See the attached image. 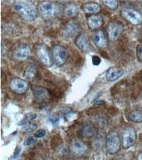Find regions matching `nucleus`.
<instances>
[{
	"instance_id": "1",
	"label": "nucleus",
	"mask_w": 142,
	"mask_h": 160,
	"mask_svg": "<svg viewBox=\"0 0 142 160\" xmlns=\"http://www.w3.org/2000/svg\"><path fill=\"white\" fill-rule=\"evenodd\" d=\"M13 7L17 14L26 22H33L35 21L38 16V9L32 1H15Z\"/></svg>"
},
{
	"instance_id": "2",
	"label": "nucleus",
	"mask_w": 142,
	"mask_h": 160,
	"mask_svg": "<svg viewBox=\"0 0 142 160\" xmlns=\"http://www.w3.org/2000/svg\"><path fill=\"white\" fill-rule=\"evenodd\" d=\"M37 7L38 13L45 19L55 17L59 12L58 6L52 1H41L38 4Z\"/></svg>"
},
{
	"instance_id": "3",
	"label": "nucleus",
	"mask_w": 142,
	"mask_h": 160,
	"mask_svg": "<svg viewBox=\"0 0 142 160\" xmlns=\"http://www.w3.org/2000/svg\"><path fill=\"white\" fill-rule=\"evenodd\" d=\"M121 145V140L118 132L113 131L108 133L106 138L105 146L108 153L112 155L118 153Z\"/></svg>"
},
{
	"instance_id": "4",
	"label": "nucleus",
	"mask_w": 142,
	"mask_h": 160,
	"mask_svg": "<svg viewBox=\"0 0 142 160\" xmlns=\"http://www.w3.org/2000/svg\"><path fill=\"white\" fill-rule=\"evenodd\" d=\"M35 53L37 58L43 66L47 68H51L53 66L54 62L51 52L44 44L40 43L37 45Z\"/></svg>"
},
{
	"instance_id": "5",
	"label": "nucleus",
	"mask_w": 142,
	"mask_h": 160,
	"mask_svg": "<svg viewBox=\"0 0 142 160\" xmlns=\"http://www.w3.org/2000/svg\"><path fill=\"white\" fill-rule=\"evenodd\" d=\"M124 29V26L120 21H113L108 22L106 30L110 41L112 42L117 41Z\"/></svg>"
},
{
	"instance_id": "6",
	"label": "nucleus",
	"mask_w": 142,
	"mask_h": 160,
	"mask_svg": "<svg viewBox=\"0 0 142 160\" xmlns=\"http://www.w3.org/2000/svg\"><path fill=\"white\" fill-rule=\"evenodd\" d=\"M120 13L122 17L133 26H138L142 23V14L134 9L123 8L121 10Z\"/></svg>"
},
{
	"instance_id": "7",
	"label": "nucleus",
	"mask_w": 142,
	"mask_h": 160,
	"mask_svg": "<svg viewBox=\"0 0 142 160\" xmlns=\"http://www.w3.org/2000/svg\"><path fill=\"white\" fill-rule=\"evenodd\" d=\"M135 128L132 126L126 128L122 136V146L124 149H128L135 143L137 140Z\"/></svg>"
},
{
	"instance_id": "8",
	"label": "nucleus",
	"mask_w": 142,
	"mask_h": 160,
	"mask_svg": "<svg viewBox=\"0 0 142 160\" xmlns=\"http://www.w3.org/2000/svg\"><path fill=\"white\" fill-rule=\"evenodd\" d=\"M51 52L53 62L58 67L63 66L66 61V48L61 45H55L52 47Z\"/></svg>"
},
{
	"instance_id": "9",
	"label": "nucleus",
	"mask_w": 142,
	"mask_h": 160,
	"mask_svg": "<svg viewBox=\"0 0 142 160\" xmlns=\"http://www.w3.org/2000/svg\"><path fill=\"white\" fill-rule=\"evenodd\" d=\"M9 86L11 91L17 94L26 93L29 88L27 81L18 78L12 79L10 82Z\"/></svg>"
},
{
	"instance_id": "10",
	"label": "nucleus",
	"mask_w": 142,
	"mask_h": 160,
	"mask_svg": "<svg viewBox=\"0 0 142 160\" xmlns=\"http://www.w3.org/2000/svg\"><path fill=\"white\" fill-rule=\"evenodd\" d=\"M70 150L75 156H83L87 151V146L79 138H74L71 140L70 144Z\"/></svg>"
},
{
	"instance_id": "11",
	"label": "nucleus",
	"mask_w": 142,
	"mask_h": 160,
	"mask_svg": "<svg viewBox=\"0 0 142 160\" xmlns=\"http://www.w3.org/2000/svg\"><path fill=\"white\" fill-rule=\"evenodd\" d=\"M31 53V48L26 43L20 44L13 51L14 57L19 60L27 59L30 56Z\"/></svg>"
},
{
	"instance_id": "12",
	"label": "nucleus",
	"mask_w": 142,
	"mask_h": 160,
	"mask_svg": "<svg viewBox=\"0 0 142 160\" xmlns=\"http://www.w3.org/2000/svg\"><path fill=\"white\" fill-rule=\"evenodd\" d=\"M34 97L41 102H45L48 101L50 98V94L48 90L45 88L36 85L31 86Z\"/></svg>"
},
{
	"instance_id": "13",
	"label": "nucleus",
	"mask_w": 142,
	"mask_h": 160,
	"mask_svg": "<svg viewBox=\"0 0 142 160\" xmlns=\"http://www.w3.org/2000/svg\"><path fill=\"white\" fill-rule=\"evenodd\" d=\"M80 27L77 22L70 21L67 22L63 27V36L67 38H72L79 32Z\"/></svg>"
},
{
	"instance_id": "14",
	"label": "nucleus",
	"mask_w": 142,
	"mask_h": 160,
	"mask_svg": "<svg viewBox=\"0 0 142 160\" xmlns=\"http://www.w3.org/2000/svg\"><path fill=\"white\" fill-rule=\"evenodd\" d=\"M92 38L93 43L99 48H105L108 45V40L102 30L95 31L92 34Z\"/></svg>"
},
{
	"instance_id": "15",
	"label": "nucleus",
	"mask_w": 142,
	"mask_h": 160,
	"mask_svg": "<svg viewBox=\"0 0 142 160\" xmlns=\"http://www.w3.org/2000/svg\"><path fill=\"white\" fill-rule=\"evenodd\" d=\"M87 22L90 29L96 31L103 26V18L100 15H92L88 18Z\"/></svg>"
},
{
	"instance_id": "16",
	"label": "nucleus",
	"mask_w": 142,
	"mask_h": 160,
	"mask_svg": "<svg viewBox=\"0 0 142 160\" xmlns=\"http://www.w3.org/2000/svg\"><path fill=\"white\" fill-rule=\"evenodd\" d=\"M124 72V71L120 68L113 66L107 70L106 78L108 81L113 82L123 76Z\"/></svg>"
},
{
	"instance_id": "17",
	"label": "nucleus",
	"mask_w": 142,
	"mask_h": 160,
	"mask_svg": "<svg viewBox=\"0 0 142 160\" xmlns=\"http://www.w3.org/2000/svg\"><path fill=\"white\" fill-rule=\"evenodd\" d=\"M75 44L81 51L86 52L89 49L90 43L88 36L83 33H80L75 40Z\"/></svg>"
},
{
	"instance_id": "18",
	"label": "nucleus",
	"mask_w": 142,
	"mask_h": 160,
	"mask_svg": "<svg viewBox=\"0 0 142 160\" xmlns=\"http://www.w3.org/2000/svg\"><path fill=\"white\" fill-rule=\"evenodd\" d=\"M82 9L87 13H98L101 11L100 5L94 2H89L83 5Z\"/></svg>"
},
{
	"instance_id": "19",
	"label": "nucleus",
	"mask_w": 142,
	"mask_h": 160,
	"mask_svg": "<svg viewBox=\"0 0 142 160\" xmlns=\"http://www.w3.org/2000/svg\"><path fill=\"white\" fill-rule=\"evenodd\" d=\"M37 66L34 63H31L26 68L23 76L27 81H33L37 75Z\"/></svg>"
},
{
	"instance_id": "20",
	"label": "nucleus",
	"mask_w": 142,
	"mask_h": 160,
	"mask_svg": "<svg viewBox=\"0 0 142 160\" xmlns=\"http://www.w3.org/2000/svg\"><path fill=\"white\" fill-rule=\"evenodd\" d=\"M81 134L83 137L90 138L95 133V128L94 126L90 123L83 125L80 130Z\"/></svg>"
},
{
	"instance_id": "21",
	"label": "nucleus",
	"mask_w": 142,
	"mask_h": 160,
	"mask_svg": "<svg viewBox=\"0 0 142 160\" xmlns=\"http://www.w3.org/2000/svg\"><path fill=\"white\" fill-rule=\"evenodd\" d=\"M63 12L66 17L71 18L78 15L79 12V9L76 5L74 3H71L67 5L65 8Z\"/></svg>"
},
{
	"instance_id": "22",
	"label": "nucleus",
	"mask_w": 142,
	"mask_h": 160,
	"mask_svg": "<svg viewBox=\"0 0 142 160\" xmlns=\"http://www.w3.org/2000/svg\"><path fill=\"white\" fill-rule=\"evenodd\" d=\"M128 119L135 123L142 122V110H136L131 112L128 115Z\"/></svg>"
},
{
	"instance_id": "23",
	"label": "nucleus",
	"mask_w": 142,
	"mask_h": 160,
	"mask_svg": "<svg viewBox=\"0 0 142 160\" xmlns=\"http://www.w3.org/2000/svg\"><path fill=\"white\" fill-rule=\"evenodd\" d=\"M37 117V114L33 113V112H30L27 114L24 118L22 120V121L19 122L18 125L19 126H22L28 123L30 121H32L36 119Z\"/></svg>"
},
{
	"instance_id": "24",
	"label": "nucleus",
	"mask_w": 142,
	"mask_h": 160,
	"mask_svg": "<svg viewBox=\"0 0 142 160\" xmlns=\"http://www.w3.org/2000/svg\"><path fill=\"white\" fill-rule=\"evenodd\" d=\"M103 4L111 11H115L118 8V3L116 1H102Z\"/></svg>"
},
{
	"instance_id": "25",
	"label": "nucleus",
	"mask_w": 142,
	"mask_h": 160,
	"mask_svg": "<svg viewBox=\"0 0 142 160\" xmlns=\"http://www.w3.org/2000/svg\"><path fill=\"white\" fill-rule=\"evenodd\" d=\"M37 142V138L34 135H28L25 138L24 144L26 146H30L34 145Z\"/></svg>"
},
{
	"instance_id": "26",
	"label": "nucleus",
	"mask_w": 142,
	"mask_h": 160,
	"mask_svg": "<svg viewBox=\"0 0 142 160\" xmlns=\"http://www.w3.org/2000/svg\"><path fill=\"white\" fill-rule=\"evenodd\" d=\"M38 127V125L36 123H30L24 126L23 130L25 132H33L35 130L37 129Z\"/></svg>"
},
{
	"instance_id": "27",
	"label": "nucleus",
	"mask_w": 142,
	"mask_h": 160,
	"mask_svg": "<svg viewBox=\"0 0 142 160\" xmlns=\"http://www.w3.org/2000/svg\"><path fill=\"white\" fill-rule=\"evenodd\" d=\"M136 55L138 61L142 62V46L138 45L136 48Z\"/></svg>"
},
{
	"instance_id": "28",
	"label": "nucleus",
	"mask_w": 142,
	"mask_h": 160,
	"mask_svg": "<svg viewBox=\"0 0 142 160\" xmlns=\"http://www.w3.org/2000/svg\"><path fill=\"white\" fill-rule=\"evenodd\" d=\"M46 133L47 132L45 130L40 129L36 131L34 135L37 138H42L45 136Z\"/></svg>"
},
{
	"instance_id": "29",
	"label": "nucleus",
	"mask_w": 142,
	"mask_h": 160,
	"mask_svg": "<svg viewBox=\"0 0 142 160\" xmlns=\"http://www.w3.org/2000/svg\"><path fill=\"white\" fill-rule=\"evenodd\" d=\"M22 150V147L21 146H18L16 148L15 151L14 155L13 156V159L16 160L18 158L20 154L21 153Z\"/></svg>"
},
{
	"instance_id": "30",
	"label": "nucleus",
	"mask_w": 142,
	"mask_h": 160,
	"mask_svg": "<svg viewBox=\"0 0 142 160\" xmlns=\"http://www.w3.org/2000/svg\"><path fill=\"white\" fill-rule=\"evenodd\" d=\"M101 59L98 56H94L92 57V62L94 66H98L100 64Z\"/></svg>"
},
{
	"instance_id": "31",
	"label": "nucleus",
	"mask_w": 142,
	"mask_h": 160,
	"mask_svg": "<svg viewBox=\"0 0 142 160\" xmlns=\"http://www.w3.org/2000/svg\"><path fill=\"white\" fill-rule=\"evenodd\" d=\"M59 116H57L56 115H52L49 118L50 121L53 124L57 123L59 121Z\"/></svg>"
},
{
	"instance_id": "32",
	"label": "nucleus",
	"mask_w": 142,
	"mask_h": 160,
	"mask_svg": "<svg viewBox=\"0 0 142 160\" xmlns=\"http://www.w3.org/2000/svg\"><path fill=\"white\" fill-rule=\"evenodd\" d=\"M105 104V102L104 101H98L94 102V106H103Z\"/></svg>"
},
{
	"instance_id": "33",
	"label": "nucleus",
	"mask_w": 142,
	"mask_h": 160,
	"mask_svg": "<svg viewBox=\"0 0 142 160\" xmlns=\"http://www.w3.org/2000/svg\"><path fill=\"white\" fill-rule=\"evenodd\" d=\"M137 160H142V152L138 153L137 156Z\"/></svg>"
},
{
	"instance_id": "34",
	"label": "nucleus",
	"mask_w": 142,
	"mask_h": 160,
	"mask_svg": "<svg viewBox=\"0 0 142 160\" xmlns=\"http://www.w3.org/2000/svg\"><path fill=\"white\" fill-rule=\"evenodd\" d=\"M36 160H45L44 159L41 157H38V158L36 159Z\"/></svg>"
}]
</instances>
